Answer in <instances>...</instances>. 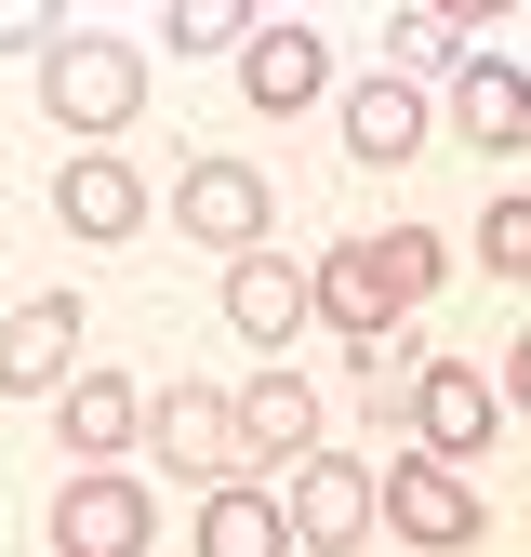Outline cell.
Masks as SVG:
<instances>
[{"label":"cell","instance_id":"1","mask_svg":"<svg viewBox=\"0 0 531 557\" xmlns=\"http://www.w3.org/2000/svg\"><path fill=\"white\" fill-rule=\"evenodd\" d=\"M40 107H53V133H133V107H147V53L133 40H53L40 53Z\"/></svg>","mask_w":531,"mask_h":557},{"label":"cell","instance_id":"2","mask_svg":"<svg viewBox=\"0 0 531 557\" xmlns=\"http://www.w3.org/2000/svg\"><path fill=\"white\" fill-rule=\"evenodd\" d=\"M372 518H385L398 544H425V557H465V544H479V478H465V465H425V451H398V465L372 478Z\"/></svg>","mask_w":531,"mask_h":557},{"label":"cell","instance_id":"3","mask_svg":"<svg viewBox=\"0 0 531 557\" xmlns=\"http://www.w3.org/2000/svg\"><path fill=\"white\" fill-rule=\"evenodd\" d=\"M147 544H160V505L133 492L120 465H81L53 492V557H147Z\"/></svg>","mask_w":531,"mask_h":557},{"label":"cell","instance_id":"4","mask_svg":"<svg viewBox=\"0 0 531 557\" xmlns=\"http://www.w3.org/2000/svg\"><path fill=\"white\" fill-rule=\"evenodd\" d=\"M492 438H505V385H479L465 359H425L412 372V451L425 465H479Z\"/></svg>","mask_w":531,"mask_h":557},{"label":"cell","instance_id":"5","mask_svg":"<svg viewBox=\"0 0 531 557\" xmlns=\"http://www.w3.org/2000/svg\"><path fill=\"white\" fill-rule=\"evenodd\" d=\"M173 226H186L199 252H226V265L266 252V173H252V160H186V173H173Z\"/></svg>","mask_w":531,"mask_h":557},{"label":"cell","instance_id":"6","mask_svg":"<svg viewBox=\"0 0 531 557\" xmlns=\"http://www.w3.org/2000/svg\"><path fill=\"white\" fill-rule=\"evenodd\" d=\"M293 544H319V557H346V544H372V465H346V451H306V478H293Z\"/></svg>","mask_w":531,"mask_h":557},{"label":"cell","instance_id":"7","mask_svg":"<svg viewBox=\"0 0 531 557\" xmlns=\"http://www.w3.org/2000/svg\"><path fill=\"white\" fill-rule=\"evenodd\" d=\"M53 213L81 226V239H133V226H147V173H133L120 147H81V160L53 173Z\"/></svg>","mask_w":531,"mask_h":557},{"label":"cell","instance_id":"8","mask_svg":"<svg viewBox=\"0 0 531 557\" xmlns=\"http://www.w3.org/2000/svg\"><path fill=\"white\" fill-rule=\"evenodd\" d=\"M66 359H81V306H66V293H40V306H14V319H0V398L66 385Z\"/></svg>","mask_w":531,"mask_h":557},{"label":"cell","instance_id":"9","mask_svg":"<svg viewBox=\"0 0 531 557\" xmlns=\"http://www.w3.org/2000/svg\"><path fill=\"white\" fill-rule=\"evenodd\" d=\"M147 425H160V465H173V478H199V492L239 465V425H226V398H213V385H160Z\"/></svg>","mask_w":531,"mask_h":557},{"label":"cell","instance_id":"10","mask_svg":"<svg viewBox=\"0 0 531 557\" xmlns=\"http://www.w3.org/2000/svg\"><path fill=\"white\" fill-rule=\"evenodd\" d=\"M226 425H239V451H293V465H306V451H319V385H306V372H252V385L226 398Z\"/></svg>","mask_w":531,"mask_h":557},{"label":"cell","instance_id":"11","mask_svg":"<svg viewBox=\"0 0 531 557\" xmlns=\"http://www.w3.org/2000/svg\"><path fill=\"white\" fill-rule=\"evenodd\" d=\"M239 94H252L266 120H293V107L319 94V27H252V40H239Z\"/></svg>","mask_w":531,"mask_h":557},{"label":"cell","instance_id":"12","mask_svg":"<svg viewBox=\"0 0 531 557\" xmlns=\"http://www.w3.org/2000/svg\"><path fill=\"white\" fill-rule=\"evenodd\" d=\"M226 319H239L252 345H293V332H306V265L239 252V265H226Z\"/></svg>","mask_w":531,"mask_h":557},{"label":"cell","instance_id":"13","mask_svg":"<svg viewBox=\"0 0 531 557\" xmlns=\"http://www.w3.org/2000/svg\"><path fill=\"white\" fill-rule=\"evenodd\" d=\"M412 147H425V94H412V81H359V94H346V160L398 173Z\"/></svg>","mask_w":531,"mask_h":557},{"label":"cell","instance_id":"14","mask_svg":"<svg viewBox=\"0 0 531 557\" xmlns=\"http://www.w3.org/2000/svg\"><path fill=\"white\" fill-rule=\"evenodd\" d=\"M199 557H293V518L266 492H239V478H213L199 492Z\"/></svg>","mask_w":531,"mask_h":557},{"label":"cell","instance_id":"15","mask_svg":"<svg viewBox=\"0 0 531 557\" xmlns=\"http://www.w3.org/2000/svg\"><path fill=\"white\" fill-rule=\"evenodd\" d=\"M452 120L479 133L492 160H505V147H531V94H518V66H465V81H452Z\"/></svg>","mask_w":531,"mask_h":557},{"label":"cell","instance_id":"16","mask_svg":"<svg viewBox=\"0 0 531 557\" xmlns=\"http://www.w3.org/2000/svg\"><path fill=\"white\" fill-rule=\"evenodd\" d=\"M359 265L385 278V306H425L439 278H452V252H439V226H372V239H359Z\"/></svg>","mask_w":531,"mask_h":557},{"label":"cell","instance_id":"17","mask_svg":"<svg viewBox=\"0 0 531 557\" xmlns=\"http://www.w3.org/2000/svg\"><path fill=\"white\" fill-rule=\"evenodd\" d=\"M133 425H147V398H133L120 372H81V385H66V451H133Z\"/></svg>","mask_w":531,"mask_h":557},{"label":"cell","instance_id":"18","mask_svg":"<svg viewBox=\"0 0 531 557\" xmlns=\"http://www.w3.org/2000/svg\"><path fill=\"white\" fill-rule=\"evenodd\" d=\"M479 265H492V278H518V265H531V199H492V226H479Z\"/></svg>","mask_w":531,"mask_h":557},{"label":"cell","instance_id":"19","mask_svg":"<svg viewBox=\"0 0 531 557\" xmlns=\"http://www.w3.org/2000/svg\"><path fill=\"white\" fill-rule=\"evenodd\" d=\"M252 14H239V0H186V14H173V53H226Z\"/></svg>","mask_w":531,"mask_h":557},{"label":"cell","instance_id":"20","mask_svg":"<svg viewBox=\"0 0 531 557\" xmlns=\"http://www.w3.org/2000/svg\"><path fill=\"white\" fill-rule=\"evenodd\" d=\"M398 53H412V66H452L465 53V14H398Z\"/></svg>","mask_w":531,"mask_h":557},{"label":"cell","instance_id":"21","mask_svg":"<svg viewBox=\"0 0 531 557\" xmlns=\"http://www.w3.org/2000/svg\"><path fill=\"white\" fill-rule=\"evenodd\" d=\"M0 53H53V14H40V0H0Z\"/></svg>","mask_w":531,"mask_h":557}]
</instances>
